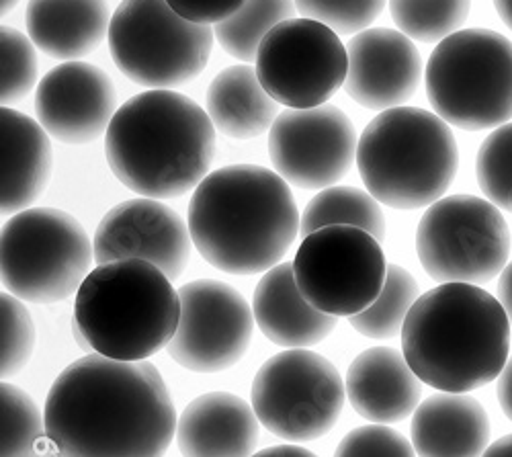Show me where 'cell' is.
Here are the masks:
<instances>
[{"label":"cell","mask_w":512,"mask_h":457,"mask_svg":"<svg viewBox=\"0 0 512 457\" xmlns=\"http://www.w3.org/2000/svg\"><path fill=\"white\" fill-rule=\"evenodd\" d=\"M347 95L365 109L404 107L422 80V60L414 41L402 31L369 27L347 44Z\"/></svg>","instance_id":"ac0fdd59"},{"label":"cell","mask_w":512,"mask_h":457,"mask_svg":"<svg viewBox=\"0 0 512 457\" xmlns=\"http://www.w3.org/2000/svg\"><path fill=\"white\" fill-rule=\"evenodd\" d=\"M252 314L263 335L285 349H308L322 343L338 320L304 298L293 263H279L263 275L254 289Z\"/></svg>","instance_id":"7402d4cb"},{"label":"cell","mask_w":512,"mask_h":457,"mask_svg":"<svg viewBox=\"0 0 512 457\" xmlns=\"http://www.w3.org/2000/svg\"><path fill=\"white\" fill-rule=\"evenodd\" d=\"M44 414L60 457H164L179 423L156 365L99 353L60 371Z\"/></svg>","instance_id":"6da1fadb"},{"label":"cell","mask_w":512,"mask_h":457,"mask_svg":"<svg viewBox=\"0 0 512 457\" xmlns=\"http://www.w3.org/2000/svg\"><path fill=\"white\" fill-rule=\"evenodd\" d=\"M252 457H318V455L306 447L285 443V445H273V447L256 451Z\"/></svg>","instance_id":"74e56055"},{"label":"cell","mask_w":512,"mask_h":457,"mask_svg":"<svg viewBox=\"0 0 512 457\" xmlns=\"http://www.w3.org/2000/svg\"><path fill=\"white\" fill-rule=\"evenodd\" d=\"M0 54H3L0 97H3V107H11L39 85L35 44L19 29L3 25L0 29Z\"/></svg>","instance_id":"1f68e13d"},{"label":"cell","mask_w":512,"mask_h":457,"mask_svg":"<svg viewBox=\"0 0 512 457\" xmlns=\"http://www.w3.org/2000/svg\"><path fill=\"white\" fill-rule=\"evenodd\" d=\"M0 328H3V347H0V373L3 378H15L21 373L35 351V324L17 296L5 292L0 296Z\"/></svg>","instance_id":"d6a6232c"},{"label":"cell","mask_w":512,"mask_h":457,"mask_svg":"<svg viewBox=\"0 0 512 457\" xmlns=\"http://www.w3.org/2000/svg\"><path fill=\"white\" fill-rule=\"evenodd\" d=\"M490 417L467 394L441 392L412 414V445L418 457H482L490 447Z\"/></svg>","instance_id":"603a6c76"},{"label":"cell","mask_w":512,"mask_h":457,"mask_svg":"<svg viewBox=\"0 0 512 457\" xmlns=\"http://www.w3.org/2000/svg\"><path fill=\"white\" fill-rule=\"evenodd\" d=\"M117 181L140 197L170 199L195 191L216 156V126L193 99L152 89L125 101L105 134Z\"/></svg>","instance_id":"3957f363"},{"label":"cell","mask_w":512,"mask_h":457,"mask_svg":"<svg viewBox=\"0 0 512 457\" xmlns=\"http://www.w3.org/2000/svg\"><path fill=\"white\" fill-rule=\"evenodd\" d=\"M111 17L107 0H29L25 25L37 50L74 62L109 37Z\"/></svg>","instance_id":"cb8c5ba5"},{"label":"cell","mask_w":512,"mask_h":457,"mask_svg":"<svg viewBox=\"0 0 512 457\" xmlns=\"http://www.w3.org/2000/svg\"><path fill=\"white\" fill-rule=\"evenodd\" d=\"M424 82L449 126L496 130L512 119V41L492 29H461L435 48Z\"/></svg>","instance_id":"52a82bcc"},{"label":"cell","mask_w":512,"mask_h":457,"mask_svg":"<svg viewBox=\"0 0 512 457\" xmlns=\"http://www.w3.org/2000/svg\"><path fill=\"white\" fill-rule=\"evenodd\" d=\"M117 113V91L101 68L64 62L35 89V115L44 130L64 144H89L107 134Z\"/></svg>","instance_id":"e0dca14e"},{"label":"cell","mask_w":512,"mask_h":457,"mask_svg":"<svg viewBox=\"0 0 512 457\" xmlns=\"http://www.w3.org/2000/svg\"><path fill=\"white\" fill-rule=\"evenodd\" d=\"M494 7L502 23L512 31V0H494Z\"/></svg>","instance_id":"60d3db41"},{"label":"cell","mask_w":512,"mask_h":457,"mask_svg":"<svg viewBox=\"0 0 512 457\" xmlns=\"http://www.w3.org/2000/svg\"><path fill=\"white\" fill-rule=\"evenodd\" d=\"M347 398L369 423L394 425L420 406V378L404 353L392 347H371L359 353L347 369Z\"/></svg>","instance_id":"ffe728a7"},{"label":"cell","mask_w":512,"mask_h":457,"mask_svg":"<svg viewBox=\"0 0 512 457\" xmlns=\"http://www.w3.org/2000/svg\"><path fill=\"white\" fill-rule=\"evenodd\" d=\"M95 263L82 224L56 207H29L3 224L0 281L31 304H56L78 294Z\"/></svg>","instance_id":"ba28073f"},{"label":"cell","mask_w":512,"mask_h":457,"mask_svg":"<svg viewBox=\"0 0 512 457\" xmlns=\"http://www.w3.org/2000/svg\"><path fill=\"white\" fill-rule=\"evenodd\" d=\"M295 13V0H246L236 15L213 27V33L230 56L248 64L256 60L263 39Z\"/></svg>","instance_id":"4316f807"},{"label":"cell","mask_w":512,"mask_h":457,"mask_svg":"<svg viewBox=\"0 0 512 457\" xmlns=\"http://www.w3.org/2000/svg\"><path fill=\"white\" fill-rule=\"evenodd\" d=\"M420 298V287L410 271L388 265V277L379 298L361 314L351 316V326L373 341H388L402 335L406 318Z\"/></svg>","instance_id":"83f0119b"},{"label":"cell","mask_w":512,"mask_h":457,"mask_svg":"<svg viewBox=\"0 0 512 457\" xmlns=\"http://www.w3.org/2000/svg\"><path fill=\"white\" fill-rule=\"evenodd\" d=\"M0 429V457H41L50 443L46 414L23 388L11 382L0 386Z\"/></svg>","instance_id":"f1b7e54d"},{"label":"cell","mask_w":512,"mask_h":457,"mask_svg":"<svg viewBox=\"0 0 512 457\" xmlns=\"http://www.w3.org/2000/svg\"><path fill=\"white\" fill-rule=\"evenodd\" d=\"M357 132L336 105L285 109L269 132V156L287 183L300 189L336 185L357 160Z\"/></svg>","instance_id":"9a60e30c"},{"label":"cell","mask_w":512,"mask_h":457,"mask_svg":"<svg viewBox=\"0 0 512 457\" xmlns=\"http://www.w3.org/2000/svg\"><path fill=\"white\" fill-rule=\"evenodd\" d=\"M345 396L343 378L324 355L285 349L256 371L250 404L269 433L287 443H308L334 429Z\"/></svg>","instance_id":"30bf717a"},{"label":"cell","mask_w":512,"mask_h":457,"mask_svg":"<svg viewBox=\"0 0 512 457\" xmlns=\"http://www.w3.org/2000/svg\"><path fill=\"white\" fill-rule=\"evenodd\" d=\"M181 296L158 267L140 259L97 265L74 300V326L89 347L119 361H146L173 341Z\"/></svg>","instance_id":"5b68a950"},{"label":"cell","mask_w":512,"mask_h":457,"mask_svg":"<svg viewBox=\"0 0 512 457\" xmlns=\"http://www.w3.org/2000/svg\"><path fill=\"white\" fill-rule=\"evenodd\" d=\"M259 437L252 404L230 392H207L185 406L175 439L183 457H252Z\"/></svg>","instance_id":"d6986e66"},{"label":"cell","mask_w":512,"mask_h":457,"mask_svg":"<svg viewBox=\"0 0 512 457\" xmlns=\"http://www.w3.org/2000/svg\"><path fill=\"white\" fill-rule=\"evenodd\" d=\"M482 457H512V435H506L492 443Z\"/></svg>","instance_id":"ab89813d"},{"label":"cell","mask_w":512,"mask_h":457,"mask_svg":"<svg viewBox=\"0 0 512 457\" xmlns=\"http://www.w3.org/2000/svg\"><path fill=\"white\" fill-rule=\"evenodd\" d=\"M304 298L324 314L357 316L381 294L388 277L381 242L353 226H326L304 236L293 259Z\"/></svg>","instance_id":"7c38bea8"},{"label":"cell","mask_w":512,"mask_h":457,"mask_svg":"<svg viewBox=\"0 0 512 457\" xmlns=\"http://www.w3.org/2000/svg\"><path fill=\"white\" fill-rule=\"evenodd\" d=\"M302 230L289 183L256 164L209 173L189 201V232L199 255L230 275L277 267Z\"/></svg>","instance_id":"7a4b0ae2"},{"label":"cell","mask_w":512,"mask_h":457,"mask_svg":"<svg viewBox=\"0 0 512 457\" xmlns=\"http://www.w3.org/2000/svg\"><path fill=\"white\" fill-rule=\"evenodd\" d=\"M478 185L500 210L512 212V121L496 128L476 158Z\"/></svg>","instance_id":"4dcf8cb0"},{"label":"cell","mask_w":512,"mask_h":457,"mask_svg":"<svg viewBox=\"0 0 512 457\" xmlns=\"http://www.w3.org/2000/svg\"><path fill=\"white\" fill-rule=\"evenodd\" d=\"M175 13L197 25H213L236 15L246 0H166Z\"/></svg>","instance_id":"d590c367"},{"label":"cell","mask_w":512,"mask_h":457,"mask_svg":"<svg viewBox=\"0 0 512 457\" xmlns=\"http://www.w3.org/2000/svg\"><path fill=\"white\" fill-rule=\"evenodd\" d=\"M54 171L50 134L33 117L0 111V210L15 216L44 195Z\"/></svg>","instance_id":"44dd1931"},{"label":"cell","mask_w":512,"mask_h":457,"mask_svg":"<svg viewBox=\"0 0 512 457\" xmlns=\"http://www.w3.org/2000/svg\"><path fill=\"white\" fill-rule=\"evenodd\" d=\"M326 226H353L369 232L379 242L386 240L388 222L381 203L363 189L332 185L322 189L304 207L302 234L308 236Z\"/></svg>","instance_id":"484cf974"},{"label":"cell","mask_w":512,"mask_h":457,"mask_svg":"<svg viewBox=\"0 0 512 457\" xmlns=\"http://www.w3.org/2000/svg\"><path fill=\"white\" fill-rule=\"evenodd\" d=\"M41 457H60V453L56 451V447L52 443H48V447H46V451H44V455H41Z\"/></svg>","instance_id":"7bdbcfd3"},{"label":"cell","mask_w":512,"mask_h":457,"mask_svg":"<svg viewBox=\"0 0 512 457\" xmlns=\"http://www.w3.org/2000/svg\"><path fill=\"white\" fill-rule=\"evenodd\" d=\"M367 191L394 210H420L443 199L459 169L449 123L420 107H394L375 115L357 146Z\"/></svg>","instance_id":"8992f818"},{"label":"cell","mask_w":512,"mask_h":457,"mask_svg":"<svg viewBox=\"0 0 512 457\" xmlns=\"http://www.w3.org/2000/svg\"><path fill=\"white\" fill-rule=\"evenodd\" d=\"M181 320L166 351L195 373L236 365L252 341V306L236 287L216 279L189 281L179 289Z\"/></svg>","instance_id":"5bb4252c"},{"label":"cell","mask_w":512,"mask_h":457,"mask_svg":"<svg viewBox=\"0 0 512 457\" xmlns=\"http://www.w3.org/2000/svg\"><path fill=\"white\" fill-rule=\"evenodd\" d=\"M416 253L426 275L441 283H488L508 265L510 230L492 201L451 195L422 214Z\"/></svg>","instance_id":"8fae6325"},{"label":"cell","mask_w":512,"mask_h":457,"mask_svg":"<svg viewBox=\"0 0 512 457\" xmlns=\"http://www.w3.org/2000/svg\"><path fill=\"white\" fill-rule=\"evenodd\" d=\"M19 3H21V0H0V11H3V17L13 13Z\"/></svg>","instance_id":"b9f144b4"},{"label":"cell","mask_w":512,"mask_h":457,"mask_svg":"<svg viewBox=\"0 0 512 457\" xmlns=\"http://www.w3.org/2000/svg\"><path fill=\"white\" fill-rule=\"evenodd\" d=\"M334 457H416L414 445L388 425L357 427L338 443Z\"/></svg>","instance_id":"e575fe53"},{"label":"cell","mask_w":512,"mask_h":457,"mask_svg":"<svg viewBox=\"0 0 512 457\" xmlns=\"http://www.w3.org/2000/svg\"><path fill=\"white\" fill-rule=\"evenodd\" d=\"M205 107L216 130L234 140L259 138L279 117V103L265 91L256 70L248 64L230 66L213 78Z\"/></svg>","instance_id":"d4e9b609"},{"label":"cell","mask_w":512,"mask_h":457,"mask_svg":"<svg viewBox=\"0 0 512 457\" xmlns=\"http://www.w3.org/2000/svg\"><path fill=\"white\" fill-rule=\"evenodd\" d=\"M498 402L502 412L512 421V357H508L498 378Z\"/></svg>","instance_id":"8d00e7d4"},{"label":"cell","mask_w":512,"mask_h":457,"mask_svg":"<svg viewBox=\"0 0 512 457\" xmlns=\"http://www.w3.org/2000/svg\"><path fill=\"white\" fill-rule=\"evenodd\" d=\"M95 263L140 259L158 267L170 281L179 279L193 251L189 224L166 203L136 197L117 203L97 226Z\"/></svg>","instance_id":"2e32d148"},{"label":"cell","mask_w":512,"mask_h":457,"mask_svg":"<svg viewBox=\"0 0 512 457\" xmlns=\"http://www.w3.org/2000/svg\"><path fill=\"white\" fill-rule=\"evenodd\" d=\"M265 91L287 109L326 105L349 74V52L330 27L293 17L279 23L265 39L254 60Z\"/></svg>","instance_id":"4fadbf2b"},{"label":"cell","mask_w":512,"mask_h":457,"mask_svg":"<svg viewBox=\"0 0 512 457\" xmlns=\"http://www.w3.org/2000/svg\"><path fill=\"white\" fill-rule=\"evenodd\" d=\"M510 328L504 306L486 289L441 283L412 306L402 330V353L422 384L467 394L500 378Z\"/></svg>","instance_id":"277c9868"},{"label":"cell","mask_w":512,"mask_h":457,"mask_svg":"<svg viewBox=\"0 0 512 457\" xmlns=\"http://www.w3.org/2000/svg\"><path fill=\"white\" fill-rule=\"evenodd\" d=\"M213 39L211 25L183 19L166 0H123L107 37L111 58L127 78L170 91L205 70Z\"/></svg>","instance_id":"9c48e42d"},{"label":"cell","mask_w":512,"mask_h":457,"mask_svg":"<svg viewBox=\"0 0 512 457\" xmlns=\"http://www.w3.org/2000/svg\"><path fill=\"white\" fill-rule=\"evenodd\" d=\"M498 296H500V304L504 306L506 316H508L510 326H512V263H508V265L504 267V271L500 273Z\"/></svg>","instance_id":"f35d334b"},{"label":"cell","mask_w":512,"mask_h":457,"mask_svg":"<svg viewBox=\"0 0 512 457\" xmlns=\"http://www.w3.org/2000/svg\"><path fill=\"white\" fill-rule=\"evenodd\" d=\"M388 5L404 35L420 44H441L467 21L472 0H390Z\"/></svg>","instance_id":"f546056e"},{"label":"cell","mask_w":512,"mask_h":457,"mask_svg":"<svg viewBox=\"0 0 512 457\" xmlns=\"http://www.w3.org/2000/svg\"><path fill=\"white\" fill-rule=\"evenodd\" d=\"M386 3L390 0H295V7L302 17L353 37L371 27Z\"/></svg>","instance_id":"836d02e7"}]
</instances>
